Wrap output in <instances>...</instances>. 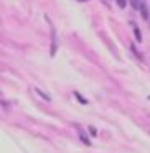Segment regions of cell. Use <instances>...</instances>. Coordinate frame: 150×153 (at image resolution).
<instances>
[{
	"label": "cell",
	"instance_id": "obj_1",
	"mask_svg": "<svg viewBox=\"0 0 150 153\" xmlns=\"http://www.w3.org/2000/svg\"><path fill=\"white\" fill-rule=\"evenodd\" d=\"M139 10H140V13H142V18H143V20H149V7H147L145 2H143V4L140 5Z\"/></svg>",
	"mask_w": 150,
	"mask_h": 153
},
{
	"label": "cell",
	"instance_id": "obj_2",
	"mask_svg": "<svg viewBox=\"0 0 150 153\" xmlns=\"http://www.w3.org/2000/svg\"><path fill=\"white\" fill-rule=\"evenodd\" d=\"M35 92H37V94H38V96H40V97H43V99L46 100V102H50V100H51V97L48 96V94H45V92H43V91H41V89H38V87H35Z\"/></svg>",
	"mask_w": 150,
	"mask_h": 153
},
{
	"label": "cell",
	"instance_id": "obj_3",
	"mask_svg": "<svg viewBox=\"0 0 150 153\" xmlns=\"http://www.w3.org/2000/svg\"><path fill=\"white\" fill-rule=\"evenodd\" d=\"M74 96H76V99H78V100H79V102H81V104H83V105H86V104H87V100H86V99H84V97H83V96H81V94H79V92H78V91H74Z\"/></svg>",
	"mask_w": 150,
	"mask_h": 153
},
{
	"label": "cell",
	"instance_id": "obj_4",
	"mask_svg": "<svg viewBox=\"0 0 150 153\" xmlns=\"http://www.w3.org/2000/svg\"><path fill=\"white\" fill-rule=\"evenodd\" d=\"M79 137H81V140H83V143H84V145H91L89 138H87V137L84 135V132H83V130H79Z\"/></svg>",
	"mask_w": 150,
	"mask_h": 153
},
{
	"label": "cell",
	"instance_id": "obj_5",
	"mask_svg": "<svg viewBox=\"0 0 150 153\" xmlns=\"http://www.w3.org/2000/svg\"><path fill=\"white\" fill-rule=\"evenodd\" d=\"M134 33H135V40L140 43V41H142V33H140V30L137 27H134Z\"/></svg>",
	"mask_w": 150,
	"mask_h": 153
},
{
	"label": "cell",
	"instance_id": "obj_6",
	"mask_svg": "<svg viewBox=\"0 0 150 153\" xmlns=\"http://www.w3.org/2000/svg\"><path fill=\"white\" fill-rule=\"evenodd\" d=\"M143 2H145V0H132V7L135 8V10H139V8H140V5H142Z\"/></svg>",
	"mask_w": 150,
	"mask_h": 153
},
{
	"label": "cell",
	"instance_id": "obj_7",
	"mask_svg": "<svg viewBox=\"0 0 150 153\" xmlns=\"http://www.w3.org/2000/svg\"><path fill=\"white\" fill-rule=\"evenodd\" d=\"M117 5H119V8H125L127 7V0H116Z\"/></svg>",
	"mask_w": 150,
	"mask_h": 153
},
{
	"label": "cell",
	"instance_id": "obj_8",
	"mask_svg": "<svg viewBox=\"0 0 150 153\" xmlns=\"http://www.w3.org/2000/svg\"><path fill=\"white\" fill-rule=\"evenodd\" d=\"M87 130H89V133H91V135H93V137H96V135H97V130L94 128V127H89V128H87Z\"/></svg>",
	"mask_w": 150,
	"mask_h": 153
},
{
	"label": "cell",
	"instance_id": "obj_9",
	"mask_svg": "<svg viewBox=\"0 0 150 153\" xmlns=\"http://www.w3.org/2000/svg\"><path fill=\"white\" fill-rule=\"evenodd\" d=\"M78 2H87V0H78Z\"/></svg>",
	"mask_w": 150,
	"mask_h": 153
}]
</instances>
